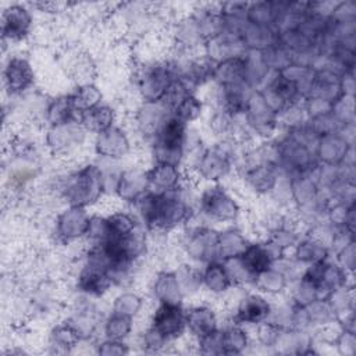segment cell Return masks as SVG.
<instances>
[{"mask_svg":"<svg viewBox=\"0 0 356 356\" xmlns=\"http://www.w3.org/2000/svg\"><path fill=\"white\" fill-rule=\"evenodd\" d=\"M134 317L110 310V313L102 323V332L104 338L124 341L131 335L134 330Z\"/></svg>","mask_w":356,"mask_h":356,"instance_id":"obj_32","label":"cell"},{"mask_svg":"<svg viewBox=\"0 0 356 356\" xmlns=\"http://www.w3.org/2000/svg\"><path fill=\"white\" fill-rule=\"evenodd\" d=\"M291 252V256L305 267L331 256L328 248L309 234L300 236Z\"/></svg>","mask_w":356,"mask_h":356,"instance_id":"obj_26","label":"cell"},{"mask_svg":"<svg viewBox=\"0 0 356 356\" xmlns=\"http://www.w3.org/2000/svg\"><path fill=\"white\" fill-rule=\"evenodd\" d=\"M202 271V291L207 292L211 296H225L232 288L234 284L231 277L221 260H213L200 268Z\"/></svg>","mask_w":356,"mask_h":356,"instance_id":"obj_21","label":"cell"},{"mask_svg":"<svg viewBox=\"0 0 356 356\" xmlns=\"http://www.w3.org/2000/svg\"><path fill=\"white\" fill-rule=\"evenodd\" d=\"M179 249L189 263L206 264L217 257L218 229L204 222L192 224V221L179 229Z\"/></svg>","mask_w":356,"mask_h":356,"instance_id":"obj_7","label":"cell"},{"mask_svg":"<svg viewBox=\"0 0 356 356\" xmlns=\"http://www.w3.org/2000/svg\"><path fill=\"white\" fill-rule=\"evenodd\" d=\"M175 79L170 58L149 60L136 68L135 90L140 102H161Z\"/></svg>","mask_w":356,"mask_h":356,"instance_id":"obj_6","label":"cell"},{"mask_svg":"<svg viewBox=\"0 0 356 356\" xmlns=\"http://www.w3.org/2000/svg\"><path fill=\"white\" fill-rule=\"evenodd\" d=\"M355 145L345 139L338 131L320 136L316 146V159L324 165H355Z\"/></svg>","mask_w":356,"mask_h":356,"instance_id":"obj_15","label":"cell"},{"mask_svg":"<svg viewBox=\"0 0 356 356\" xmlns=\"http://www.w3.org/2000/svg\"><path fill=\"white\" fill-rule=\"evenodd\" d=\"M282 1H253L248 3L246 19L256 25L274 26L281 11Z\"/></svg>","mask_w":356,"mask_h":356,"instance_id":"obj_30","label":"cell"},{"mask_svg":"<svg viewBox=\"0 0 356 356\" xmlns=\"http://www.w3.org/2000/svg\"><path fill=\"white\" fill-rule=\"evenodd\" d=\"M43 121L46 122V127L79 121V114L74 107L68 93L57 95L47 100Z\"/></svg>","mask_w":356,"mask_h":356,"instance_id":"obj_23","label":"cell"},{"mask_svg":"<svg viewBox=\"0 0 356 356\" xmlns=\"http://www.w3.org/2000/svg\"><path fill=\"white\" fill-rule=\"evenodd\" d=\"M118 111L110 103H100L99 106L82 113L79 115V122L82 127L93 136L113 125L117 124Z\"/></svg>","mask_w":356,"mask_h":356,"instance_id":"obj_24","label":"cell"},{"mask_svg":"<svg viewBox=\"0 0 356 356\" xmlns=\"http://www.w3.org/2000/svg\"><path fill=\"white\" fill-rule=\"evenodd\" d=\"M36 81L32 61L24 54H10L3 67V88L10 97H21L29 93Z\"/></svg>","mask_w":356,"mask_h":356,"instance_id":"obj_14","label":"cell"},{"mask_svg":"<svg viewBox=\"0 0 356 356\" xmlns=\"http://www.w3.org/2000/svg\"><path fill=\"white\" fill-rule=\"evenodd\" d=\"M146 174L149 191L157 193L172 192L188 184V171L179 164L152 161L146 170Z\"/></svg>","mask_w":356,"mask_h":356,"instance_id":"obj_17","label":"cell"},{"mask_svg":"<svg viewBox=\"0 0 356 356\" xmlns=\"http://www.w3.org/2000/svg\"><path fill=\"white\" fill-rule=\"evenodd\" d=\"M90 142L96 159L103 161L121 163L134 150V140L131 134L118 122L93 135Z\"/></svg>","mask_w":356,"mask_h":356,"instance_id":"obj_13","label":"cell"},{"mask_svg":"<svg viewBox=\"0 0 356 356\" xmlns=\"http://www.w3.org/2000/svg\"><path fill=\"white\" fill-rule=\"evenodd\" d=\"M170 114L171 110L163 102H140L132 117L134 129L149 142Z\"/></svg>","mask_w":356,"mask_h":356,"instance_id":"obj_18","label":"cell"},{"mask_svg":"<svg viewBox=\"0 0 356 356\" xmlns=\"http://www.w3.org/2000/svg\"><path fill=\"white\" fill-rule=\"evenodd\" d=\"M97 352L103 355H122L128 353V343L118 339H108L104 338V341L97 343Z\"/></svg>","mask_w":356,"mask_h":356,"instance_id":"obj_36","label":"cell"},{"mask_svg":"<svg viewBox=\"0 0 356 356\" xmlns=\"http://www.w3.org/2000/svg\"><path fill=\"white\" fill-rule=\"evenodd\" d=\"M36 13L31 3H10L1 11L3 44L26 42L35 31Z\"/></svg>","mask_w":356,"mask_h":356,"instance_id":"obj_11","label":"cell"},{"mask_svg":"<svg viewBox=\"0 0 356 356\" xmlns=\"http://www.w3.org/2000/svg\"><path fill=\"white\" fill-rule=\"evenodd\" d=\"M56 196L64 206L90 209L107 196L103 170L97 161L81 163L56 179Z\"/></svg>","mask_w":356,"mask_h":356,"instance_id":"obj_2","label":"cell"},{"mask_svg":"<svg viewBox=\"0 0 356 356\" xmlns=\"http://www.w3.org/2000/svg\"><path fill=\"white\" fill-rule=\"evenodd\" d=\"M189 127L191 125L182 122L171 113L153 138L147 142L152 161L184 165Z\"/></svg>","mask_w":356,"mask_h":356,"instance_id":"obj_5","label":"cell"},{"mask_svg":"<svg viewBox=\"0 0 356 356\" xmlns=\"http://www.w3.org/2000/svg\"><path fill=\"white\" fill-rule=\"evenodd\" d=\"M147 328L160 337L167 345L182 339L186 334V313L184 303H156Z\"/></svg>","mask_w":356,"mask_h":356,"instance_id":"obj_10","label":"cell"},{"mask_svg":"<svg viewBox=\"0 0 356 356\" xmlns=\"http://www.w3.org/2000/svg\"><path fill=\"white\" fill-rule=\"evenodd\" d=\"M146 170V167L138 164L122 168L113 196L122 204L131 206L139 196L149 191Z\"/></svg>","mask_w":356,"mask_h":356,"instance_id":"obj_19","label":"cell"},{"mask_svg":"<svg viewBox=\"0 0 356 356\" xmlns=\"http://www.w3.org/2000/svg\"><path fill=\"white\" fill-rule=\"evenodd\" d=\"M188 335L199 339L220 328L218 310L207 302H197L185 306Z\"/></svg>","mask_w":356,"mask_h":356,"instance_id":"obj_20","label":"cell"},{"mask_svg":"<svg viewBox=\"0 0 356 356\" xmlns=\"http://www.w3.org/2000/svg\"><path fill=\"white\" fill-rule=\"evenodd\" d=\"M171 113L182 122L193 125L206 115L207 106L204 103V99L200 97L197 93H188L175 104Z\"/></svg>","mask_w":356,"mask_h":356,"instance_id":"obj_28","label":"cell"},{"mask_svg":"<svg viewBox=\"0 0 356 356\" xmlns=\"http://www.w3.org/2000/svg\"><path fill=\"white\" fill-rule=\"evenodd\" d=\"M231 323L242 327H259L268 321L273 310V300L254 289L239 286L238 296L231 303Z\"/></svg>","mask_w":356,"mask_h":356,"instance_id":"obj_9","label":"cell"},{"mask_svg":"<svg viewBox=\"0 0 356 356\" xmlns=\"http://www.w3.org/2000/svg\"><path fill=\"white\" fill-rule=\"evenodd\" d=\"M221 342L222 353H242L246 346L250 345V337L248 335L246 327L231 323L227 327L221 328Z\"/></svg>","mask_w":356,"mask_h":356,"instance_id":"obj_33","label":"cell"},{"mask_svg":"<svg viewBox=\"0 0 356 356\" xmlns=\"http://www.w3.org/2000/svg\"><path fill=\"white\" fill-rule=\"evenodd\" d=\"M68 95L79 115L103 103V92L95 82L76 83Z\"/></svg>","mask_w":356,"mask_h":356,"instance_id":"obj_29","label":"cell"},{"mask_svg":"<svg viewBox=\"0 0 356 356\" xmlns=\"http://www.w3.org/2000/svg\"><path fill=\"white\" fill-rule=\"evenodd\" d=\"M356 243L355 241L338 250L334 256H331L346 273L353 274L355 273V266H356Z\"/></svg>","mask_w":356,"mask_h":356,"instance_id":"obj_35","label":"cell"},{"mask_svg":"<svg viewBox=\"0 0 356 356\" xmlns=\"http://www.w3.org/2000/svg\"><path fill=\"white\" fill-rule=\"evenodd\" d=\"M92 135L82 127L79 121L46 127L43 134V146L54 157L68 159L78 153Z\"/></svg>","mask_w":356,"mask_h":356,"instance_id":"obj_8","label":"cell"},{"mask_svg":"<svg viewBox=\"0 0 356 356\" xmlns=\"http://www.w3.org/2000/svg\"><path fill=\"white\" fill-rule=\"evenodd\" d=\"M289 285L291 284L288 278L278 268L271 266L254 277L252 289L268 298H273V296H280L282 293H286Z\"/></svg>","mask_w":356,"mask_h":356,"instance_id":"obj_27","label":"cell"},{"mask_svg":"<svg viewBox=\"0 0 356 356\" xmlns=\"http://www.w3.org/2000/svg\"><path fill=\"white\" fill-rule=\"evenodd\" d=\"M150 292L156 303H184L185 296L179 286L177 274L174 270L159 271L150 285Z\"/></svg>","mask_w":356,"mask_h":356,"instance_id":"obj_22","label":"cell"},{"mask_svg":"<svg viewBox=\"0 0 356 356\" xmlns=\"http://www.w3.org/2000/svg\"><path fill=\"white\" fill-rule=\"evenodd\" d=\"M82 341L85 339L82 338L81 332L68 318L56 324L49 332V343L61 349L63 352H70Z\"/></svg>","mask_w":356,"mask_h":356,"instance_id":"obj_31","label":"cell"},{"mask_svg":"<svg viewBox=\"0 0 356 356\" xmlns=\"http://www.w3.org/2000/svg\"><path fill=\"white\" fill-rule=\"evenodd\" d=\"M196 214L209 225L238 224L243 211L234 192L224 184H204L196 199Z\"/></svg>","mask_w":356,"mask_h":356,"instance_id":"obj_3","label":"cell"},{"mask_svg":"<svg viewBox=\"0 0 356 356\" xmlns=\"http://www.w3.org/2000/svg\"><path fill=\"white\" fill-rule=\"evenodd\" d=\"M92 213L83 207L64 206L53 218L51 232L57 243L70 246L85 241Z\"/></svg>","mask_w":356,"mask_h":356,"instance_id":"obj_12","label":"cell"},{"mask_svg":"<svg viewBox=\"0 0 356 356\" xmlns=\"http://www.w3.org/2000/svg\"><path fill=\"white\" fill-rule=\"evenodd\" d=\"M143 307L145 299L142 298V295L131 289H124L113 299L110 310L135 318L138 314L142 313Z\"/></svg>","mask_w":356,"mask_h":356,"instance_id":"obj_34","label":"cell"},{"mask_svg":"<svg viewBox=\"0 0 356 356\" xmlns=\"http://www.w3.org/2000/svg\"><path fill=\"white\" fill-rule=\"evenodd\" d=\"M74 286L81 296L97 300L106 296L115 285L106 270L81 261L74 278Z\"/></svg>","mask_w":356,"mask_h":356,"instance_id":"obj_16","label":"cell"},{"mask_svg":"<svg viewBox=\"0 0 356 356\" xmlns=\"http://www.w3.org/2000/svg\"><path fill=\"white\" fill-rule=\"evenodd\" d=\"M196 197L189 193L188 184L182 188L157 193L147 191L129 207L149 234L179 231L196 217Z\"/></svg>","mask_w":356,"mask_h":356,"instance_id":"obj_1","label":"cell"},{"mask_svg":"<svg viewBox=\"0 0 356 356\" xmlns=\"http://www.w3.org/2000/svg\"><path fill=\"white\" fill-rule=\"evenodd\" d=\"M231 139H221L206 146L189 172L204 184H220L235 171L236 161L241 156L231 145Z\"/></svg>","mask_w":356,"mask_h":356,"instance_id":"obj_4","label":"cell"},{"mask_svg":"<svg viewBox=\"0 0 356 356\" xmlns=\"http://www.w3.org/2000/svg\"><path fill=\"white\" fill-rule=\"evenodd\" d=\"M249 238L243 231L236 225H227L224 229H218V243H217V257L218 260H225L239 256L246 245Z\"/></svg>","mask_w":356,"mask_h":356,"instance_id":"obj_25","label":"cell"}]
</instances>
